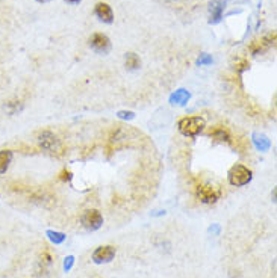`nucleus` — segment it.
<instances>
[{"instance_id":"obj_17","label":"nucleus","mask_w":277,"mask_h":278,"mask_svg":"<svg viewBox=\"0 0 277 278\" xmlns=\"http://www.w3.org/2000/svg\"><path fill=\"white\" fill-rule=\"evenodd\" d=\"M212 64V58L207 55V53H201L197 59V65H209Z\"/></svg>"},{"instance_id":"obj_19","label":"nucleus","mask_w":277,"mask_h":278,"mask_svg":"<svg viewBox=\"0 0 277 278\" xmlns=\"http://www.w3.org/2000/svg\"><path fill=\"white\" fill-rule=\"evenodd\" d=\"M40 263L43 265V268H44V266H49V265L51 263V255H50L47 251H44V253L41 254V260H40Z\"/></svg>"},{"instance_id":"obj_2","label":"nucleus","mask_w":277,"mask_h":278,"mask_svg":"<svg viewBox=\"0 0 277 278\" xmlns=\"http://www.w3.org/2000/svg\"><path fill=\"white\" fill-rule=\"evenodd\" d=\"M252 177H253L252 171L244 165H235L229 171V183L236 187L246 186L247 183H250Z\"/></svg>"},{"instance_id":"obj_16","label":"nucleus","mask_w":277,"mask_h":278,"mask_svg":"<svg viewBox=\"0 0 277 278\" xmlns=\"http://www.w3.org/2000/svg\"><path fill=\"white\" fill-rule=\"evenodd\" d=\"M117 116H118L120 119L130 121V119H133V118H135V112H132V111H118Z\"/></svg>"},{"instance_id":"obj_8","label":"nucleus","mask_w":277,"mask_h":278,"mask_svg":"<svg viewBox=\"0 0 277 278\" xmlns=\"http://www.w3.org/2000/svg\"><path fill=\"white\" fill-rule=\"evenodd\" d=\"M94 12L97 15V19L103 23H106V24H111L114 22V12L111 9V6L108 3H97L96 8H94Z\"/></svg>"},{"instance_id":"obj_20","label":"nucleus","mask_w":277,"mask_h":278,"mask_svg":"<svg viewBox=\"0 0 277 278\" xmlns=\"http://www.w3.org/2000/svg\"><path fill=\"white\" fill-rule=\"evenodd\" d=\"M61 179H62V180H72V172L67 171V169H64V171L61 172Z\"/></svg>"},{"instance_id":"obj_4","label":"nucleus","mask_w":277,"mask_h":278,"mask_svg":"<svg viewBox=\"0 0 277 278\" xmlns=\"http://www.w3.org/2000/svg\"><path fill=\"white\" fill-rule=\"evenodd\" d=\"M82 224L86 230H99L103 225V216L96 208H88L83 215H82Z\"/></svg>"},{"instance_id":"obj_22","label":"nucleus","mask_w":277,"mask_h":278,"mask_svg":"<svg viewBox=\"0 0 277 278\" xmlns=\"http://www.w3.org/2000/svg\"><path fill=\"white\" fill-rule=\"evenodd\" d=\"M67 3H72V5H77V3H80L82 0H65Z\"/></svg>"},{"instance_id":"obj_21","label":"nucleus","mask_w":277,"mask_h":278,"mask_svg":"<svg viewBox=\"0 0 277 278\" xmlns=\"http://www.w3.org/2000/svg\"><path fill=\"white\" fill-rule=\"evenodd\" d=\"M209 232H211V233H214V234H218L220 227H218V225H214V227H211V229H209Z\"/></svg>"},{"instance_id":"obj_1","label":"nucleus","mask_w":277,"mask_h":278,"mask_svg":"<svg viewBox=\"0 0 277 278\" xmlns=\"http://www.w3.org/2000/svg\"><path fill=\"white\" fill-rule=\"evenodd\" d=\"M204 127H206V121L201 116H186V118H182L177 124L179 132L183 136H189V138L201 133Z\"/></svg>"},{"instance_id":"obj_14","label":"nucleus","mask_w":277,"mask_h":278,"mask_svg":"<svg viewBox=\"0 0 277 278\" xmlns=\"http://www.w3.org/2000/svg\"><path fill=\"white\" fill-rule=\"evenodd\" d=\"M253 142H254L256 148L261 150V151H268L270 147H271L270 139L265 135H261V133H254L253 135Z\"/></svg>"},{"instance_id":"obj_3","label":"nucleus","mask_w":277,"mask_h":278,"mask_svg":"<svg viewBox=\"0 0 277 278\" xmlns=\"http://www.w3.org/2000/svg\"><path fill=\"white\" fill-rule=\"evenodd\" d=\"M196 197L204 204H214L220 198V190L209 183H199L196 186Z\"/></svg>"},{"instance_id":"obj_11","label":"nucleus","mask_w":277,"mask_h":278,"mask_svg":"<svg viewBox=\"0 0 277 278\" xmlns=\"http://www.w3.org/2000/svg\"><path fill=\"white\" fill-rule=\"evenodd\" d=\"M125 67L129 70V71H135V70H138V68L141 67L140 56H138L136 53H133V51H129V53H126V56H125Z\"/></svg>"},{"instance_id":"obj_7","label":"nucleus","mask_w":277,"mask_h":278,"mask_svg":"<svg viewBox=\"0 0 277 278\" xmlns=\"http://www.w3.org/2000/svg\"><path fill=\"white\" fill-rule=\"evenodd\" d=\"M38 144L43 150L47 151H55L59 147V139L55 133H51L49 130H44L38 135Z\"/></svg>"},{"instance_id":"obj_9","label":"nucleus","mask_w":277,"mask_h":278,"mask_svg":"<svg viewBox=\"0 0 277 278\" xmlns=\"http://www.w3.org/2000/svg\"><path fill=\"white\" fill-rule=\"evenodd\" d=\"M223 0H212L209 5V14H211V24H217L223 17Z\"/></svg>"},{"instance_id":"obj_23","label":"nucleus","mask_w":277,"mask_h":278,"mask_svg":"<svg viewBox=\"0 0 277 278\" xmlns=\"http://www.w3.org/2000/svg\"><path fill=\"white\" fill-rule=\"evenodd\" d=\"M37 2H40V3H47V2H50V0H37Z\"/></svg>"},{"instance_id":"obj_6","label":"nucleus","mask_w":277,"mask_h":278,"mask_svg":"<svg viewBox=\"0 0 277 278\" xmlns=\"http://www.w3.org/2000/svg\"><path fill=\"white\" fill-rule=\"evenodd\" d=\"M115 257V248L112 245H101L97 247L93 253V262L97 265L109 263Z\"/></svg>"},{"instance_id":"obj_13","label":"nucleus","mask_w":277,"mask_h":278,"mask_svg":"<svg viewBox=\"0 0 277 278\" xmlns=\"http://www.w3.org/2000/svg\"><path fill=\"white\" fill-rule=\"evenodd\" d=\"M211 136L212 139H215L217 142H230V133L224 129V127H214L211 130Z\"/></svg>"},{"instance_id":"obj_12","label":"nucleus","mask_w":277,"mask_h":278,"mask_svg":"<svg viewBox=\"0 0 277 278\" xmlns=\"http://www.w3.org/2000/svg\"><path fill=\"white\" fill-rule=\"evenodd\" d=\"M12 151L11 150H2L0 151V176L5 174L9 169V165L12 163Z\"/></svg>"},{"instance_id":"obj_15","label":"nucleus","mask_w":277,"mask_h":278,"mask_svg":"<svg viewBox=\"0 0 277 278\" xmlns=\"http://www.w3.org/2000/svg\"><path fill=\"white\" fill-rule=\"evenodd\" d=\"M46 234H47L49 240H50V242H53L55 245H59V243H62V242L65 240V234H64V233H61V232L47 230V232H46Z\"/></svg>"},{"instance_id":"obj_10","label":"nucleus","mask_w":277,"mask_h":278,"mask_svg":"<svg viewBox=\"0 0 277 278\" xmlns=\"http://www.w3.org/2000/svg\"><path fill=\"white\" fill-rule=\"evenodd\" d=\"M189 98H191V94H189L186 90H177L176 93H173L170 95V103L177 104V106H183V104L188 103Z\"/></svg>"},{"instance_id":"obj_18","label":"nucleus","mask_w":277,"mask_h":278,"mask_svg":"<svg viewBox=\"0 0 277 278\" xmlns=\"http://www.w3.org/2000/svg\"><path fill=\"white\" fill-rule=\"evenodd\" d=\"M73 263H75V257H73V255L65 257V260H64V271H65V272L70 271V269L73 268Z\"/></svg>"},{"instance_id":"obj_5","label":"nucleus","mask_w":277,"mask_h":278,"mask_svg":"<svg viewBox=\"0 0 277 278\" xmlns=\"http://www.w3.org/2000/svg\"><path fill=\"white\" fill-rule=\"evenodd\" d=\"M90 47L99 55H108L111 51V40L105 33H94L90 38Z\"/></svg>"}]
</instances>
